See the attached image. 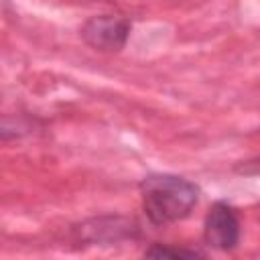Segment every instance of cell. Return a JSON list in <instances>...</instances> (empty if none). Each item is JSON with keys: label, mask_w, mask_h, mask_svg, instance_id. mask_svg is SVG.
<instances>
[{"label": "cell", "mask_w": 260, "mask_h": 260, "mask_svg": "<svg viewBox=\"0 0 260 260\" xmlns=\"http://www.w3.org/2000/svg\"><path fill=\"white\" fill-rule=\"evenodd\" d=\"M138 189L142 211L156 228L189 217L199 201V187L193 181L171 173H152L140 181Z\"/></svg>", "instance_id": "6da1fadb"}, {"label": "cell", "mask_w": 260, "mask_h": 260, "mask_svg": "<svg viewBox=\"0 0 260 260\" xmlns=\"http://www.w3.org/2000/svg\"><path fill=\"white\" fill-rule=\"evenodd\" d=\"M240 217L228 201H215L203 221V240L209 248L230 252L240 244Z\"/></svg>", "instance_id": "3957f363"}, {"label": "cell", "mask_w": 260, "mask_h": 260, "mask_svg": "<svg viewBox=\"0 0 260 260\" xmlns=\"http://www.w3.org/2000/svg\"><path fill=\"white\" fill-rule=\"evenodd\" d=\"M75 232L79 234V240L89 244H100V242L116 244L120 240L136 236V223L124 217H98L75 228Z\"/></svg>", "instance_id": "277c9868"}, {"label": "cell", "mask_w": 260, "mask_h": 260, "mask_svg": "<svg viewBox=\"0 0 260 260\" xmlns=\"http://www.w3.org/2000/svg\"><path fill=\"white\" fill-rule=\"evenodd\" d=\"M234 171H236L238 175H246V177H260V156L238 162V165L234 167Z\"/></svg>", "instance_id": "8992f818"}, {"label": "cell", "mask_w": 260, "mask_h": 260, "mask_svg": "<svg viewBox=\"0 0 260 260\" xmlns=\"http://www.w3.org/2000/svg\"><path fill=\"white\" fill-rule=\"evenodd\" d=\"M144 256H150V258H201L203 252L189 250V248H173V246L152 244L148 250H144Z\"/></svg>", "instance_id": "5b68a950"}, {"label": "cell", "mask_w": 260, "mask_h": 260, "mask_svg": "<svg viewBox=\"0 0 260 260\" xmlns=\"http://www.w3.org/2000/svg\"><path fill=\"white\" fill-rule=\"evenodd\" d=\"M130 30L132 22L124 14H95L81 26V39L100 53H118L126 47Z\"/></svg>", "instance_id": "7a4b0ae2"}]
</instances>
